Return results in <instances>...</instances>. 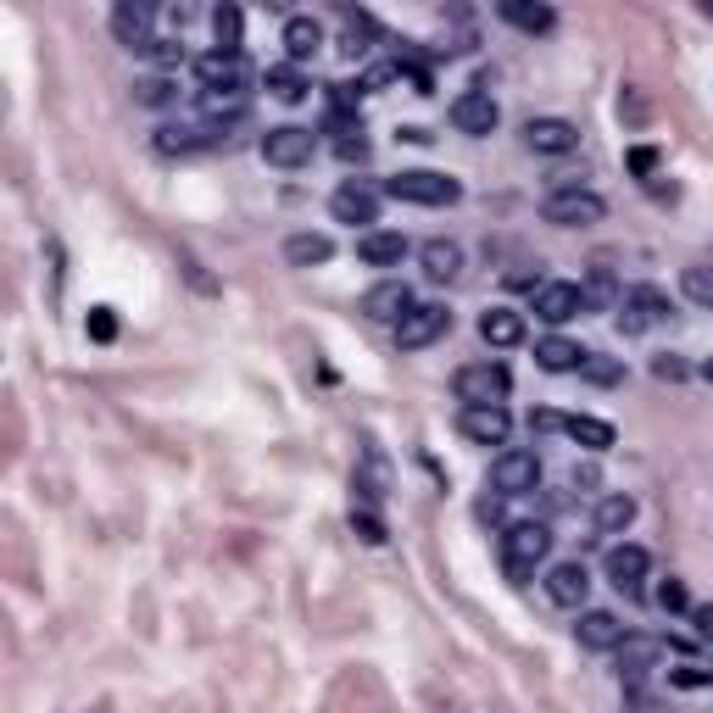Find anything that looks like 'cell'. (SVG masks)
I'll list each match as a JSON object with an SVG mask.
<instances>
[{
	"label": "cell",
	"mask_w": 713,
	"mask_h": 713,
	"mask_svg": "<svg viewBox=\"0 0 713 713\" xmlns=\"http://www.w3.org/2000/svg\"><path fill=\"white\" fill-rule=\"evenodd\" d=\"M385 195L391 201H413V207H452L463 195V184L452 173H435V168H408V173L385 179Z\"/></svg>",
	"instance_id": "6da1fadb"
},
{
	"label": "cell",
	"mask_w": 713,
	"mask_h": 713,
	"mask_svg": "<svg viewBox=\"0 0 713 713\" xmlns=\"http://www.w3.org/2000/svg\"><path fill=\"white\" fill-rule=\"evenodd\" d=\"M546 552H552V524H546V519L508 524V535H502V563H508L513 580L535 574V563H546Z\"/></svg>",
	"instance_id": "7a4b0ae2"
},
{
	"label": "cell",
	"mask_w": 713,
	"mask_h": 713,
	"mask_svg": "<svg viewBox=\"0 0 713 713\" xmlns=\"http://www.w3.org/2000/svg\"><path fill=\"white\" fill-rule=\"evenodd\" d=\"M541 218H546L552 229H591V223H602V218H607V201H602L596 190H585V184H574V190H552V195L541 201Z\"/></svg>",
	"instance_id": "3957f363"
},
{
	"label": "cell",
	"mask_w": 713,
	"mask_h": 713,
	"mask_svg": "<svg viewBox=\"0 0 713 713\" xmlns=\"http://www.w3.org/2000/svg\"><path fill=\"white\" fill-rule=\"evenodd\" d=\"M452 391H458V402H463V408H496V402L513 391V374L485 356V363H469V369H458V374H452Z\"/></svg>",
	"instance_id": "277c9868"
},
{
	"label": "cell",
	"mask_w": 713,
	"mask_h": 713,
	"mask_svg": "<svg viewBox=\"0 0 713 713\" xmlns=\"http://www.w3.org/2000/svg\"><path fill=\"white\" fill-rule=\"evenodd\" d=\"M657 323H669V295H663L657 284H630V290L619 295V329H624V334H646V329H657Z\"/></svg>",
	"instance_id": "5b68a950"
},
{
	"label": "cell",
	"mask_w": 713,
	"mask_h": 713,
	"mask_svg": "<svg viewBox=\"0 0 713 713\" xmlns=\"http://www.w3.org/2000/svg\"><path fill=\"white\" fill-rule=\"evenodd\" d=\"M491 485H496V496H530L541 485V458L530 446H508L491 463Z\"/></svg>",
	"instance_id": "8992f818"
},
{
	"label": "cell",
	"mask_w": 713,
	"mask_h": 713,
	"mask_svg": "<svg viewBox=\"0 0 713 713\" xmlns=\"http://www.w3.org/2000/svg\"><path fill=\"white\" fill-rule=\"evenodd\" d=\"M312 151H318V134L301 123H279L262 134V162H273V168H301V162H312Z\"/></svg>",
	"instance_id": "52a82bcc"
},
{
	"label": "cell",
	"mask_w": 713,
	"mask_h": 713,
	"mask_svg": "<svg viewBox=\"0 0 713 713\" xmlns=\"http://www.w3.org/2000/svg\"><path fill=\"white\" fill-rule=\"evenodd\" d=\"M446 329H452V312H446L441 301H419V307L396 323V345H402V351H424V345H435Z\"/></svg>",
	"instance_id": "ba28073f"
},
{
	"label": "cell",
	"mask_w": 713,
	"mask_h": 713,
	"mask_svg": "<svg viewBox=\"0 0 713 713\" xmlns=\"http://www.w3.org/2000/svg\"><path fill=\"white\" fill-rule=\"evenodd\" d=\"M195 79L207 96H240L245 90V57L240 51H207V57H195Z\"/></svg>",
	"instance_id": "9c48e42d"
},
{
	"label": "cell",
	"mask_w": 713,
	"mask_h": 713,
	"mask_svg": "<svg viewBox=\"0 0 713 713\" xmlns=\"http://www.w3.org/2000/svg\"><path fill=\"white\" fill-rule=\"evenodd\" d=\"M496 123H502V107H496V96H491V90H463V96L452 101V129H458V134L485 140Z\"/></svg>",
	"instance_id": "30bf717a"
},
{
	"label": "cell",
	"mask_w": 713,
	"mask_h": 713,
	"mask_svg": "<svg viewBox=\"0 0 713 713\" xmlns=\"http://www.w3.org/2000/svg\"><path fill=\"white\" fill-rule=\"evenodd\" d=\"M580 312H585V290H580V284H569V279L535 284V318H541V323H569V318H580Z\"/></svg>",
	"instance_id": "8fae6325"
},
{
	"label": "cell",
	"mask_w": 713,
	"mask_h": 713,
	"mask_svg": "<svg viewBox=\"0 0 713 713\" xmlns=\"http://www.w3.org/2000/svg\"><path fill=\"white\" fill-rule=\"evenodd\" d=\"M458 430L474 441V446H508V435H513V413L496 402V408H463L458 413Z\"/></svg>",
	"instance_id": "7c38bea8"
},
{
	"label": "cell",
	"mask_w": 713,
	"mask_h": 713,
	"mask_svg": "<svg viewBox=\"0 0 713 713\" xmlns=\"http://www.w3.org/2000/svg\"><path fill=\"white\" fill-rule=\"evenodd\" d=\"M151 23H157V12L145 7V0H123V7H112V34H118V46H129V51H140V57L157 46Z\"/></svg>",
	"instance_id": "4fadbf2b"
},
{
	"label": "cell",
	"mask_w": 713,
	"mask_h": 713,
	"mask_svg": "<svg viewBox=\"0 0 713 713\" xmlns=\"http://www.w3.org/2000/svg\"><path fill=\"white\" fill-rule=\"evenodd\" d=\"M524 145H530L535 157H569V151L580 145V129H574L569 118H530V123H524Z\"/></svg>",
	"instance_id": "5bb4252c"
},
{
	"label": "cell",
	"mask_w": 713,
	"mask_h": 713,
	"mask_svg": "<svg viewBox=\"0 0 713 713\" xmlns=\"http://www.w3.org/2000/svg\"><path fill=\"white\" fill-rule=\"evenodd\" d=\"M413 307H419V301H413V284H408V279H380V284L363 295V312H369L374 323H402Z\"/></svg>",
	"instance_id": "9a60e30c"
},
{
	"label": "cell",
	"mask_w": 713,
	"mask_h": 713,
	"mask_svg": "<svg viewBox=\"0 0 713 713\" xmlns=\"http://www.w3.org/2000/svg\"><path fill=\"white\" fill-rule=\"evenodd\" d=\"M218 140H229L223 123H168V129H157L162 157H184V151H201V145H218Z\"/></svg>",
	"instance_id": "2e32d148"
},
{
	"label": "cell",
	"mask_w": 713,
	"mask_h": 713,
	"mask_svg": "<svg viewBox=\"0 0 713 713\" xmlns=\"http://www.w3.org/2000/svg\"><path fill=\"white\" fill-rule=\"evenodd\" d=\"M329 212H334V223H380V190L351 179L329 195Z\"/></svg>",
	"instance_id": "e0dca14e"
},
{
	"label": "cell",
	"mask_w": 713,
	"mask_h": 713,
	"mask_svg": "<svg viewBox=\"0 0 713 713\" xmlns=\"http://www.w3.org/2000/svg\"><path fill=\"white\" fill-rule=\"evenodd\" d=\"M680 646L674 641H663V635H624L619 641V674H646L652 663H663V657H674Z\"/></svg>",
	"instance_id": "ac0fdd59"
},
{
	"label": "cell",
	"mask_w": 713,
	"mask_h": 713,
	"mask_svg": "<svg viewBox=\"0 0 713 713\" xmlns=\"http://www.w3.org/2000/svg\"><path fill=\"white\" fill-rule=\"evenodd\" d=\"M585 591H591L585 563H552V569H546V596H552L558 607H585Z\"/></svg>",
	"instance_id": "d6986e66"
},
{
	"label": "cell",
	"mask_w": 713,
	"mask_h": 713,
	"mask_svg": "<svg viewBox=\"0 0 713 713\" xmlns=\"http://www.w3.org/2000/svg\"><path fill=\"white\" fill-rule=\"evenodd\" d=\"M574 635H580V646H591V652H619L624 624H619L607 607H585V613H580V624H574Z\"/></svg>",
	"instance_id": "ffe728a7"
},
{
	"label": "cell",
	"mask_w": 713,
	"mask_h": 713,
	"mask_svg": "<svg viewBox=\"0 0 713 713\" xmlns=\"http://www.w3.org/2000/svg\"><path fill=\"white\" fill-rule=\"evenodd\" d=\"M356 257H363L369 268H396V262L408 257V234H396V229H369L363 240H356Z\"/></svg>",
	"instance_id": "44dd1931"
},
{
	"label": "cell",
	"mask_w": 713,
	"mask_h": 713,
	"mask_svg": "<svg viewBox=\"0 0 713 713\" xmlns=\"http://www.w3.org/2000/svg\"><path fill=\"white\" fill-rule=\"evenodd\" d=\"M318 51H323V23H318V18H307V12H301V18H290V23H284V57L301 68V62H312Z\"/></svg>",
	"instance_id": "7402d4cb"
},
{
	"label": "cell",
	"mask_w": 713,
	"mask_h": 713,
	"mask_svg": "<svg viewBox=\"0 0 713 713\" xmlns=\"http://www.w3.org/2000/svg\"><path fill=\"white\" fill-rule=\"evenodd\" d=\"M646 569H652L646 546H613V552H607V580H613L619 591H641Z\"/></svg>",
	"instance_id": "603a6c76"
},
{
	"label": "cell",
	"mask_w": 713,
	"mask_h": 713,
	"mask_svg": "<svg viewBox=\"0 0 713 713\" xmlns=\"http://www.w3.org/2000/svg\"><path fill=\"white\" fill-rule=\"evenodd\" d=\"M502 23H513V29H524V34H552L558 29V12L552 7H541V0H502Z\"/></svg>",
	"instance_id": "cb8c5ba5"
},
{
	"label": "cell",
	"mask_w": 713,
	"mask_h": 713,
	"mask_svg": "<svg viewBox=\"0 0 713 713\" xmlns=\"http://www.w3.org/2000/svg\"><path fill=\"white\" fill-rule=\"evenodd\" d=\"M480 340H485V345H519V340H524V312H513V307H485V312H480Z\"/></svg>",
	"instance_id": "d4e9b609"
},
{
	"label": "cell",
	"mask_w": 713,
	"mask_h": 713,
	"mask_svg": "<svg viewBox=\"0 0 713 713\" xmlns=\"http://www.w3.org/2000/svg\"><path fill=\"white\" fill-rule=\"evenodd\" d=\"M535 363H541L546 374H580L585 351H580L574 340H563V334H546V340H535Z\"/></svg>",
	"instance_id": "484cf974"
},
{
	"label": "cell",
	"mask_w": 713,
	"mask_h": 713,
	"mask_svg": "<svg viewBox=\"0 0 713 713\" xmlns=\"http://www.w3.org/2000/svg\"><path fill=\"white\" fill-rule=\"evenodd\" d=\"M262 84H268V96H273V101H284V107H301V101L312 96V84H307V73H301L295 62L268 68V73H262Z\"/></svg>",
	"instance_id": "4316f807"
},
{
	"label": "cell",
	"mask_w": 713,
	"mask_h": 713,
	"mask_svg": "<svg viewBox=\"0 0 713 713\" xmlns=\"http://www.w3.org/2000/svg\"><path fill=\"white\" fill-rule=\"evenodd\" d=\"M329 257H334V240H329V234H312V229H307V234H290V240H284V262H290V268H323Z\"/></svg>",
	"instance_id": "83f0119b"
},
{
	"label": "cell",
	"mask_w": 713,
	"mask_h": 713,
	"mask_svg": "<svg viewBox=\"0 0 713 713\" xmlns=\"http://www.w3.org/2000/svg\"><path fill=\"white\" fill-rule=\"evenodd\" d=\"M419 257H424V273H430L435 284H452V279L463 273V245H458V240H430Z\"/></svg>",
	"instance_id": "f1b7e54d"
},
{
	"label": "cell",
	"mask_w": 713,
	"mask_h": 713,
	"mask_svg": "<svg viewBox=\"0 0 713 713\" xmlns=\"http://www.w3.org/2000/svg\"><path fill=\"white\" fill-rule=\"evenodd\" d=\"M374 40H380V23L369 18V12H345V23H340V51L356 62V57H369L374 51Z\"/></svg>",
	"instance_id": "f546056e"
},
{
	"label": "cell",
	"mask_w": 713,
	"mask_h": 713,
	"mask_svg": "<svg viewBox=\"0 0 713 713\" xmlns=\"http://www.w3.org/2000/svg\"><path fill=\"white\" fill-rule=\"evenodd\" d=\"M563 435L569 441H580L585 452H607L619 435H613V424L607 419H591V413H574V419H563Z\"/></svg>",
	"instance_id": "4dcf8cb0"
},
{
	"label": "cell",
	"mask_w": 713,
	"mask_h": 713,
	"mask_svg": "<svg viewBox=\"0 0 713 713\" xmlns=\"http://www.w3.org/2000/svg\"><path fill=\"white\" fill-rule=\"evenodd\" d=\"M630 524H635V496L613 491V496L596 502V535H624Z\"/></svg>",
	"instance_id": "1f68e13d"
},
{
	"label": "cell",
	"mask_w": 713,
	"mask_h": 713,
	"mask_svg": "<svg viewBox=\"0 0 713 713\" xmlns=\"http://www.w3.org/2000/svg\"><path fill=\"white\" fill-rule=\"evenodd\" d=\"M356 491H363L369 502H385V491H391V463L369 446L363 452V469H356Z\"/></svg>",
	"instance_id": "d6a6232c"
},
{
	"label": "cell",
	"mask_w": 713,
	"mask_h": 713,
	"mask_svg": "<svg viewBox=\"0 0 713 713\" xmlns=\"http://www.w3.org/2000/svg\"><path fill=\"white\" fill-rule=\"evenodd\" d=\"M680 290H685L702 312H713V262H691V268L680 273Z\"/></svg>",
	"instance_id": "836d02e7"
},
{
	"label": "cell",
	"mask_w": 713,
	"mask_h": 713,
	"mask_svg": "<svg viewBox=\"0 0 713 713\" xmlns=\"http://www.w3.org/2000/svg\"><path fill=\"white\" fill-rule=\"evenodd\" d=\"M240 34H245L240 7H218V12H212V40H218V51H240Z\"/></svg>",
	"instance_id": "e575fe53"
},
{
	"label": "cell",
	"mask_w": 713,
	"mask_h": 713,
	"mask_svg": "<svg viewBox=\"0 0 713 713\" xmlns=\"http://www.w3.org/2000/svg\"><path fill=\"white\" fill-rule=\"evenodd\" d=\"M580 374H585L591 385H619V380H624V363H619V356H602V351H585Z\"/></svg>",
	"instance_id": "d590c367"
},
{
	"label": "cell",
	"mask_w": 713,
	"mask_h": 713,
	"mask_svg": "<svg viewBox=\"0 0 713 713\" xmlns=\"http://www.w3.org/2000/svg\"><path fill=\"white\" fill-rule=\"evenodd\" d=\"M173 96H179V84H173L168 73H151V79L134 84V101H140V107H168Z\"/></svg>",
	"instance_id": "8d00e7d4"
},
{
	"label": "cell",
	"mask_w": 713,
	"mask_h": 713,
	"mask_svg": "<svg viewBox=\"0 0 713 713\" xmlns=\"http://www.w3.org/2000/svg\"><path fill=\"white\" fill-rule=\"evenodd\" d=\"M351 535L363 541V546H380V541H385V524H380V513H374V508H351Z\"/></svg>",
	"instance_id": "74e56055"
},
{
	"label": "cell",
	"mask_w": 713,
	"mask_h": 713,
	"mask_svg": "<svg viewBox=\"0 0 713 713\" xmlns=\"http://www.w3.org/2000/svg\"><path fill=\"white\" fill-rule=\"evenodd\" d=\"M84 329H90V340H118V318H112V307H90V318H84Z\"/></svg>",
	"instance_id": "f35d334b"
},
{
	"label": "cell",
	"mask_w": 713,
	"mask_h": 713,
	"mask_svg": "<svg viewBox=\"0 0 713 713\" xmlns=\"http://www.w3.org/2000/svg\"><path fill=\"white\" fill-rule=\"evenodd\" d=\"M334 151H340V162H369V140H363V129H345V134L334 140Z\"/></svg>",
	"instance_id": "ab89813d"
},
{
	"label": "cell",
	"mask_w": 713,
	"mask_h": 713,
	"mask_svg": "<svg viewBox=\"0 0 713 713\" xmlns=\"http://www.w3.org/2000/svg\"><path fill=\"white\" fill-rule=\"evenodd\" d=\"M657 607H663V613H685V607H691L685 580H663V585H657Z\"/></svg>",
	"instance_id": "60d3db41"
},
{
	"label": "cell",
	"mask_w": 713,
	"mask_h": 713,
	"mask_svg": "<svg viewBox=\"0 0 713 713\" xmlns=\"http://www.w3.org/2000/svg\"><path fill=\"white\" fill-rule=\"evenodd\" d=\"M652 374H657V380H669V385H680V380H685L691 369L680 363V356H674V351H657V356H652Z\"/></svg>",
	"instance_id": "b9f144b4"
},
{
	"label": "cell",
	"mask_w": 713,
	"mask_h": 713,
	"mask_svg": "<svg viewBox=\"0 0 713 713\" xmlns=\"http://www.w3.org/2000/svg\"><path fill=\"white\" fill-rule=\"evenodd\" d=\"M669 685H685V691L713 685V669H669Z\"/></svg>",
	"instance_id": "7bdbcfd3"
},
{
	"label": "cell",
	"mask_w": 713,
	"mask_h": 713,
	"mask_svg": "<svg viewBox=\"0 0 713 713\" xmlns=\"http://www.w3.org/2000/svg\"><path fill=\"white\" fill-rule=\"evenodd\" d=\"M145 57H151L157 68H179V62H184V46H168V40H157Z\"/></svg>",
	"instance_id": "ee69618b"
},
{
	"label": "cell",
	"mask_w": 713,
	"mask_h": 713,
	"mask_svg": "<svg viewBox=\"0 0 713 713\" xmlns=\"http://www.w3.org/2000/svg\"><path fill=\"white\" fill-rule=\"evenodd\" d=\"M630 173L652 179V173H657V151H652V145H635V151H630Z\"/></svg>",
	"instance_id": "f6af8a7d"
},
{
	"label": "cell",
	"mask_w": 713,
	"mask_h": 713,
	"mask_svg": "<svg viewBox=\"0 0 713 713\" xmlns=\"http://www.w3.org/2000/svg\"><path fill=\"white\" fill-rule=\"evenodd\" d=\"M530 424H535V430H563V413H535Z\"/></svg>",
	"instance_id": "bcb514c9"
},
{
	"label": "cell",
	"mask_w": 713,
	"mask_h": 713,
	"mask_svg": "<svg viewBox=\"0 0 713 713\" xmlns=\"http://www.w3.org/2000/svg\"><path fill=\"white\" fill-rule=\"evenodd\" d=\"M696 630H702V635L713 641V607H696Z\"/></svg>",
	"instance_id": "7dc6e473"
},
{
	"label": "cell",
	"mask_w": 713,
	"mask_h": 713,
	"mask_svg": "<svg viewBox=\"0 0 713 713\" xmlns=\"http://www.w3.org/2000/svg\"><path fill=\"white\" fill-rule=\"evenodd\" d=\"M702 380H707V385H713V356H707V363H702Z\"/></svg>",
	"instance_id": "c3c4849f"
}]
</instances>
